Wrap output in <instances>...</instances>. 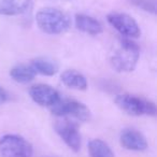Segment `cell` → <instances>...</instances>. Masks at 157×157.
<instances>
[{
	"label": "cell",
	"instance_id": "cell-15",
	"mask_svg": "<svg viewBox=\"0 0 157 157\" xmlns=\"http://www.w3.org/2000/svg\"><path fill=\"white\" fill-rule=\"evenodd\" d=\"M88 153L90 157H115L111 147L100 139H94L90 141Z\"/></svg>",
	"mask_w": 157,
	"mask_h": 157
},
{
	"label": "cell",
	"instance_id": "cell-9",
	"mask_svg": "<svg viewBox=\"0 0 157 157\" xmlns=\"http://www.w3.org/2000/svg\"><path fill=\"white\" fill-rule=\"evenodd\" d=\"M120 143L124 148L133 152H142L147 148V141L140 131L127 128L121 132Z\"/></svg>",
	"mask_w": 157,
	"mask_h": 157
},
{
	"label": "cell",
	"instance_id": "cell-11",
	"mask_svg": "<svg viewBox=\"0 0 157 157\" xmlns=\"http://www.w3.org/2000/svg\"><path fill=\"white\" fill-rule=\"evenodd\" d=\"M75 27L80 31L87 35L97 36L102 33V25L93 16L86 14H76L74 17Z\"/></svg>",
	"mask_w": 157,
	"mask_h": 157
},
{
	"label": "cell",
	"instance_id": "cell-3",
	"mask_svg": "<svg viewBox=\"0 0 157 157\" xmlns=\"http://www.w3.org/2000/svg\"><path fill=\"white\" fill-rule=\"evenodd\" d=\"M115 103L121 110L132 116H155L156 105L154 102L135 95L122 94L115 97Z\"/></svg>",
	"mask_w": 157,
	"mask_h": 157
},
{
	"label": "cell",
	"instance_id": "cell-17",
	"mask_svg": "<svg viewBox=\"0 0 157 157\" xmlns=\"http://www.w3.org/2000/svg\"><path fill=\"white\" fill-rule=\"evenodd\" d=\"M8 100V94L2 87H0V105L7 102Z\"/></svg>",
	"mask_w": 157,
	"mask_h": 157
},
{
	"label": "cell",
	"instance_id": "cell-6",
	"mask_svg": "<svg viewBox=\"0 0 157 157\" xmlns=\"http://www.w3.org/2000/svg\"><path fill=\"white\" fill-rule=\"evenodd\" d=\"M107 21L116 31L126 38H138L141 35V30L132 16L121 12H112L108 14Z\"/></svg>",
	"mask_w": 157,
	"mask_h": 157
},
{
	"label": "cell",
	"instance_id": "cell-2",
	"mask_svg": "<svg viewBox=\"0 0 157 157\" xmlns=\"http://www.w3.org/2000/svg\"><path fill=\"white\" fill-rule=\"evenodd\" d=\"M37 25L44 33L60 35L71 26V18L67 13L55 8H43L36 14Z\"/></svg>",
	"mask_w": 157,
	"mask_h": 157
},
{
	"label": "cell",
	"instance_id": "cell-10",
	"mask_svg": "<svg viewBox=\"0 0 157 157\" xmlns=\"http://www.w3.org/2000/svg\"><path fill=\"white\" fill-rule=\"evenodd\" d=\"M33 0H0V15H26L33 10Z\"/></svg>",
	"mask_w": 157,
	"mask_h": 157
},
{
	"label": "cell",
	"instance_id": "cell-7",
	"mask_svg": "<svg viewBox=\"0 0 157 157\" xmlns=\"http://www.w3.org/2000/svg\"><path fill=\"white\" fill-rule=\"evenodd\" d=\"M55 131L66 143V145L73 152L81 150L82 139L78 131V125L69 118H63V121H57L55 123Z\"/></svg>",
	"mask_w": 157,
	"mask_h": 157
},
{
	"label": "cell",
	"instance_id": "cell-8",
	"mask_svg": "<svg viewBox=\"0 0 157 157\" xmlns=\"http://www.w3.org/2000/svg\"><path fill=\"white\" fill-rule=\"evenodd\" d=\"M29 96L37 105L51 108L60 100V94L48 84H36L29 90Z\"/></svg>",
	"mask_w": 157,
	"mask_h": 157
},
{
	"label": "cell",
	"instance_id": "cell-13",
	"mask_svg": "<svg viewBox=\"0 0 157 157\" xmlns=\"http://www.w3.org/2000/svg\"><path fill=\"white\" fill-rule=\"evenodd\" d=\"M29 65L36 72V74H41L45 76L54 75L58 72L59 69L56 61L50 58H45V57H38V58L33 59Z\"/></svg>",
	"mask_w": 157,
	"mask_h": 157
},
{
	"label": "cell",
	"instance_id": "cell-16",
	"mask_svg": "<svg viewBox=\"0 0 157 157\" xmlns=\"http://www.w3.org/2000/svg\"><path fill=\"white\" fill-rule=\"evenodd\" d=\"M129 1L137 8L148 13L155 14L156 12V0H129Z\"/></svg>",
	"mask_w": 157,
	"mask_h": 157
},
{
	"label": "cell",
	"instance_id": "cell-4",
	"mask_svg": "<svg viewBox=\"0 0 157 157\" xmlns=\"http://www.w3.org/2000/svg\"><path fill=\"white\" fill-rule=\"evenodd\" d=\"M30 142L17 135H5L0 138V157H33Z\"/></svg>",
	"mask_w": 157,
	"mask_h": 157
},
{
	"label": "cell",
	"instance_id": "cell-5",
	"mask_svg": "<svg viewBox=\"0 0 157 157\" xmlns=\"http://www.w3.org/2000/svg\"><path fill=\"white\" fill-rule=\"evenodd\" d=\"M53 115L63 118H74L78 122H86L90 118V111L84 103L70 99H60L50 108Z\"/></svg>",
	"mask_w": 157,
	"mask_h": 157
},
{
	"label": "cell",
	"instance_id": "cell-12",
	"mask_svg": "<svg viewBox=\"0 0 157 157\" xmlns=\"http://www.w3.org/2000/svg\"><path fill=\"white\" fill-rule=\"evenodd\" d=\"M60 80L65 86L76 90H85L87 88L86 78L76 70H66L61 73Z\"/></svg>",
	"mask_w": 157,
	"mask_h": 157
},
{
	"label": "cell",
	"instance_id": "cell-1",
	"mask_svg": "<svg viewBox=\"0 0 157 157\" xmlns=\"http://www.w3.org/2000/svg\"><path fill=\"white\" fill-rule=\"evenodd\" d=\"M140 58V48L132 40L121 39L110 59L111 66L116 72H131L137 67Z\"/></svg>",
	"mask_w": 157,
	"mask_h": 157
},
{
	"label": "cell",
	"instance_id": "cell-14",
	"mask_svg": "<svg viewBox=\"0 0 157 157\" xmlns=\"http://www.w3.org/2000/svg\"><path fill=\"white\" fill-rule=\"evenodd\" d=\"M10 76L17 83L26 84L31 82L35 78L36 72L30 67V65L21 63L10 70Z\"/></svg>",
	"mask_w": 157,
	"mask_h": 157
}]
</instances>
